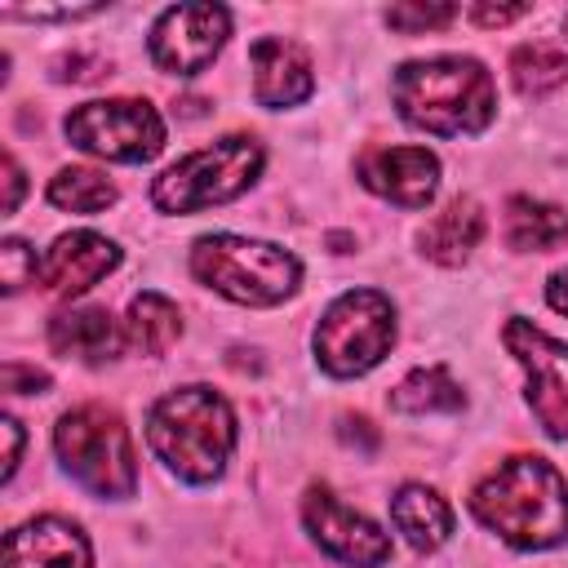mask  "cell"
Masks as SVG:
<instances>
[{
  "mask_svg": "<svg viewBox=\"0 0 568 568\" xmlns=\"http://www.w3.org/2000/svg\"><path fill=\"white\" fill-rule=\"evenodd\" d=\"M470 510L515 550H550L568 537V479L537 453L506 457L470 493Z\"/></svg>",
  "mask_w": 568,
  "mask_h": 568,
  "instance_id": "6da1fadb",
  "label": "cell"
},
{
  "mask_svg": "<svg viewBox=\"0 0 568 568\" xmlns=\"http://www.w3.org/2000/svg\"><path fill=\"white\" fill-rule=\"evenodd\" d=\"M395 106L413 129H426L435 138H462L488 129L497 111V89L484 62L444 53V58H422L404 62L390 80Z\"/></svg>",
  "mask_w": 568,
  "mask_h": 568,
  "instance_id": "7a4b0ae2",
  "label": "cell"
},
{
  "mask_svg": "<svg viewBox=\"0 0 568 568\" xmlns=\"http://www.w3.org/2000/svg\"><path fill=\"white\" fill-rule=\"evenodd\" d=\"M155 457L186 484H209L226 470L235 448V413L213 386H178L146 413Z\"/></svg>",
  "mask_w": 568,
  "mask_h": 568,
  "instance_id": "3957f363",
  "label": "cell"
},
{
  "mask_svg": "<svg viewBox=\"0 0 568 568\" xmlns=\"http://www.w3.org/2000/svg\"><path fill=\"white\" fill-rule=\"evenodd\" d=\"M191 271L204 288L240 306H275L297 293L302 262L266 240L244 235H200L191 248Z\"/></svg>",
  "mask_w": 568,
  "mask_h": 568,
  "instance_id": "277c9868",
  "label": "cell"
},
{
  "mask_svg": "<svg viewBox=\"0 0 568 568\" xmlns=\"http://www.w3.org/2000/svg\"><path fill=\"white\" fill-rule=\"evenodd\" d=\"M53 448L75 484H84L98 497H133L138 488V462L129 426L115 408L80 404L58 417Z\"/></svg>",
  "mask_w": 568,
  "mask_h": 568,
  "instance_id": "5b68a950",
  "label": "cell"
},
{
  "mask_svg": "<svg viewBox=\"0 0 568 568\" xmlns=\"http://www.w3.org/2000/svg\"><path fill=\"white\" fill-rule=\"evenodd\" d=\"M257 173H262V146L244 133H231L169 164L151 186V204L160 213H195L209 204H226L244 195Z\"/></svg>",
  "mask_w": 568,
  "mask_h": 568,
  "instance_id": "8992f818",
  "label": "cell"
},
{
  "mask_svg": "<svg viewBox=\"0 0 568 568\" xmlns=\"http://www.w3.org/2000/svg\"><path fill=\"white\" fill-rule=\"evenodd\" d=\"M395 342V306L377 288H346L315 324V359L328 377H359L386 359Z\"/></svg>",
  "mask_w": 568,
  "mask_h": 568,
  "instance_id": "52a82bcc",
  "label": "cell"
},
{
  "mask_svg": "<svg viewBox=\"0 0 568 568\" xmlns=\"http://www.w3.org/2000/svg\"><path fill=\"white\" fill-rule=\"evenodd\" d=\"M67 138L71 146L115 160V164H142L155 160L164 146V120L151 102L142 98H98V102H80L67 115Z\"/></svg>",
  "mask_w": 568,
  "mask_h": 568,
  "instance_id": "ba28073f",
  "label": "cell"
},
{
  "mask_svg": "<svg viewBox=\"0 0 568 568\" xmlns=\"http://www.w3.org/2000/svg\"><path fill=\"white\" fill-rule=\"evenodd\" d=\"M501 342H506V351L528 373L532 417L541 422V430L550 439H564L568 444V342L541 333L528 320H510L501 328Z\"/></svg>",
  "mask_w": 568,
  "mask_h": 568,
  "instance_id": "9c48e42d",
  "label": "cell"
},
{
  "mask_svg": "<svg viewBox=\"0 0 568 568\" xmlns=\"http://www.w3.org/2000/svg\"><path fill=\"white\" fill-rule=\"evenodd\" d=\"M231 36V13L222 4H173L151 27V62L169 75H200Z\"/></svg>",
  "mask_w": 568,
  "mask_h": 568,
  "instance_id": "30bf717a",
  "label": "cell"
},
{
  "mask_svg": "<svg viewBox=\"0 0 568 568\" xmlns=\"http://www.w3.org/2000/svg\"><path fill=\"white\" fill-rule=\"evenodd\" d=\"M302 519H306V532L315 537V546L351 568H382L390 559V537L364 519L359 510H351L346 501H337L324 484L306 488L302 497Z\"/></svg>",
  "mask_w": 568,
  "mask_h": 568,
  "instance_id": "8fae6325",
  "label": "cell"
},
{
  "mask_svg": "<svg viewBox=\"0 0 568 568\" xmlns=\"http://www.w3.org/2000/svg\"><path fill=\"white\" fill-rule=\"evenodd\" d=\"M355 173L373 195L399 209H426L439 186V160L426 146H373L359 155Z\"/></svg>",
  "mask_w": 568,
  "mask_h": 568,
  "instance_id": "7c38bea8",
  "label": "cell"
},
{
  "mask_svg": "<svg viewBox=\"0 0 568 568\" xmlns=\"http://www.w3.org/2000/svg\"><path fill=\"white\" fill-rule=\"evenodd\" d=\"M120 266V248L98 231H67L40 257V284L53 297H80Z\"/></svg>",
  "mask_w": 568,
  "mask_h": 568,
  "instance_id": "4fadbf2b",
  "label": "cell"
},
{
  "mask_svg": "<svg viewBox=\"0 0 568 568\" xmlns=\"http://www.w3.org/2000/svg\"><path fill=\"white\" fill-rule=\"evenodd\" d=\"M248 62H253V98H257L262 106H271V111L297 106V102H306L311 89H315L306 49L293 44V40H284V36H262V40H253Z\"/></svg>",
  "mask_w": 568,
  "mask_h": 568,
  "instance_id": "5bb4252c",
  "label": "cell"
},
{
  "mask_svg": "<svg viewBox=\"0 0 568 568\" xmlns=\"http://www.w3.org/2000/svg\"><path fill=\"white\" fill-rule=\"evenodd\" d=\"M4 568H93V550L75 524L40 515L4 537Z\"/></svg>",
  "mask_w": 568,
  "mask_h": 568,
  "instance_id": "9a60e30c",
  "label": "cell"
},
{
  "mask_svg": "<svg viewBox=\"0 0 568 568\" xmlns=\"http://www.w3.org/2000/svg\"><path fill=\"white\" fill-rule=\"evenodd\" d=\"M49 346L58 355H67V359L102 364V359H115L120 355L124 328L102 306H71V311H58L49 320Z\"/></svg>",
  "mask_w": 568,
  "mask_h": 568,
  "instance_id": "2e32d148",
  "label": "cell"
},
{
  "mask_svg": "<svg viewBox=\"0 0 568 568\" xmlns=\"http://www.w3.org/2000/svg\"><path fill=\"white\" fill-rule=\"evenodd\" d=\"M479 240H484V213H479V204H475L470 195L448 200V204L422 226V235H417L422 253H426L430 262H439V266H462Z\"/></svg>",
  "mask_w": 568,
  "mask_h": 568,
  "instance_id": "e0dca14e",
  "label": "cell"
},
{
  "mask_svg": "<svg viewBox=\"0 0 568 568\" xmlns=\"http://www.w3.org/2000/svg\"><path fill=\"white\" fill-rule=\"evenodd\" d=\"M390 519L404 532L413 550H439L453 537V510L448 501L426 484H404L390 497Z\"/></svg>",
  "mask_w": 568,
  "mask_h": 568,
  "instance_id": "ac0fdd59",
  "label": "cell"
},
{
  "mask_svg": "<svg viewBox=\"0 0 568 568\" xmlns=\"http://www.w3.org/2000/svg\"><path fill=\"white\" fill-rule=\"evenodd\" d=\"M182 337V311L164 293H138L124 320V346L138 355H164Z\"/></svg>",
  "mask_w": 568,
  "mask_h": 568,
  "instance_id": "d6986e66",
  "label": "cell"
},
{
  "mask_svg": "<svg viewBox=\"0 0 568 568\" xmlns=\"http://www.w3.org/2000/svg\"><path fill=\"white\" fill-rule=\"evenodd\" d=\"M506 240L524 253H546L555 244H568V209L541 204L532 195H515L506 204Z\"/></svg>",
  "mask_w": 568,
  "mask_h": 568,
  "instance_id": "ffe728a7",
  "label": "cell"
},
{
  "mask_svg": "<svg viewBox=\"0 0 568 568\" xmlns=\"http://www.w3.org/2000/svg\"><path fill=\"white\" fill-rule=\"evenodd\" d=\"M466 404L462 386L448 377V368H413L395 390H390V408L399 413H457Z\"/></svg>",
  "mask_w": 568,
  "mask_h": 568,
  "instance_id": "44dd1931",
  "label": "cell"
},
{
  "mask_svg": "<svg viewBox=\"0 0 568 568\" xmlns=\"http://www.w3.org/2000/svg\"><path fill=\"white\" fill-rule=\"evenodd\" d=\"M510 80H515L519 93L541 98V93H550V89H559L568 80V53L555 49V44H541V40L519 44L510 53Z\"/></svg>",
  "mask_w": 568,
  "mask_h": 568,
  "instance_id": "7402d4cb",
  "label": "cell"
},
{
  "mask_svg": "<svg viewBox=\"0 0 568 568\" xmlns=\"http://www.w3.org/2000/svg\"><path fill=\"white\" fill-rule=\"evenodd\" d=\"M49 204L67 213H102L115 204V182L98 169H62L49 182Z\"/></svg>",
  "mask_w": 568,
  "mask_h": 568,
  "instance_id": "603a6c76",
  "label": "cell"
},
{
  "mask_svg": "<svg viewBox=\"0 0 568 568\" xmlns=\"http://www.w3.org/2000/svg\"><path fill=\"white\" fill-rule=\"evenodd\" d=\"M40 262H36V248H27V240L9 235L0 244V280H4V293H18L27 280H36Z\"/></svg>",
  "mask_w": 568,
  "mask_h": 568,
  "instance_id": "cb8c5ba5",
  "label": "cell"
},
{
  "mask_svg": "<svg viewBox=\"0 0 568 568\" xmlns=\"http://www.w3.org/2000/svg\"><path fill=\"white\" fill-rule=\"evenodd\" d=\"M457 18L453 4H390L386 22L399 31H430V27H448Z\"/></svg>",
  "mask_w": 568,
  "mask_h": 568,
  "instance_id": "d4e9b609",
  "label": "cell"
},
{
  "mask_svg": "<svg viewBox=\"0 0 568 568\" xmlns=\"http://www.w3.org/2000/svg\"><path fill=\"white\" fill-rule=\"evenodd\" d=\"M0 382H4V390H9V395H27V390H49V373H40L36 364H18V359H9V364H4Z\"/></svg>",
  "mask_w": 568,
  "mask_h": 568,
  "instance_id": "484cf974",
  "label": "cell"
},
{
  "mask_svg": "<svg viewBox=\"0 0 568 568\" xmlns=\"http://www.w3.org/2000/svg\"><path fill=\"white\" fill-rule=\"evenodd\" d=\"M524 13H528V4H475V9H470V18H475L479 27H506V22L524 18Z\"/></svg>",
  "mask_w": 568,
  "mask_h": 568,
  "instance_id": "4316f807",
  "label": "cell"
},
{
  "mask_svg": "<svg viewBox=\"0 0 568 568\" xmlns=\"http://www.w3.org/2000/svg\"><path fill=\"white\" fill-rule=\"evenodd\" d=\"M4 213H18V200H22V164H18V155L9 151L4 155Z\"/></svg>",
  "mask_w": 568,
  "mask_h": 568,
  "instance_id": "83f0119b",
  "label": "cell"
},
{
  "mask_svg": "<svg viewBox=\"0 0 568 568\" xmlns=\"http://www.w3.org/2000/svg\"><path fill=\"white\" fill-rule=\"evenodd\" d=\"M0 430H4V479H13V470H18V453H22V426H18L13 417H4Z\"/></svg>",
  "mask_w": 568,
  "mask_h": 568,
  "instance_id": "f1b7e54d",
  "label": "cell"
},
{
  "mask_svg": "<svg viewBox=\"0 0 568 568\" xmlns=\"http://www.w3.org/2000/svg\"><path fill=\"white\" fill-rule=\"evenodd\" d=\"M546 302H550L559 315H568V266L546 280Z\"/></svg>",
  "mask_w": 568,
  "mask_h": 568,
  "instance_id": "f546056e",
  "label": "cell"
},
{
  "mask_svg": "<svg viewBox=\"0 0 568 568\" xmlns=\"http://www.w3.org/2000/svg\"><path fill=\"white\" fill-rule=\"evenodd\" d=\"M564 31H568V13H564Z\"/></svg>",
  "mask_w": 568,
  "mask_h": 568,
  "instance_id": "4dcf8cb0",
  "label": "cell"
}]
</instances>
